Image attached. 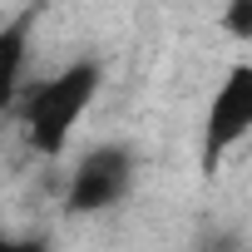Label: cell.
Returning <instances> with one entry per match:
<instances>
[{
    "instance_id": "7a4b0ae2",
    "label": "cell",
    "mask_w": 252,
    "mask_h": 252,
    "mask_svg": "<svg viewBox=\"0 0 252 252\" xmlns=\"http://www.w3.org/2000/svg\"><path fill=\"white\" fill-rule=\"evenodd\" d=\"M252 134V60H237L213 99H208V114H203V139H198V168L203 178H213L222 168V158Z\"/></svg>"
},
{
    "instance_id": "277c9868",
    "label": "cell",
    "mask_w": 252,
    "mask_h": 252,
    "mask_svg": "<svg viewBox=\"0 0 252 252\" xmlns=\"http://www.w3.org/2000/svg\"><path fill=\"white\" fill-rule=\"evenodd\" d=\"M30 30H35V10L15 15L0 25V114H5L20 94V79H25V60H30Z\"/></svg>"
},
{
    "instance_id": "3957f363",
    "label": "cell",
    "mask_w": 252,
    "mask_h": 252,
    "mask_svg": "<svg viewBox=\"0 0 252 252\" xmlns=\"http://www.w3.org/2000/svg\"><path fill=\"white\" fill-rule=\"evenodd\" d=\"M134 188V154L119 149V144H104V149H89L79 158V168L69 173L64 183V208L69 213H109L129 198Z\"/></svg>"
},
{
    "instance_id": "52a82bcc",
    "label": "cell",
    "mask_w": 252,
    "mask_h": 252,
    "mask_svg": "<svg viewBox=\"0 0 252 252\" xmlns=\"http://www.w3.org/2000/svg\"><path fill=\"white\" fill-rule=\"evenodd\" d=\"M0 252H10V242H5V237H0Z\"/></svg>"
},
{
    "instance_id": "6da1fadb",
    "label": "cell",
    "mask_w": 252,
    "mask_h": 252,
    "mask_svg": "<svg viewBox=\"0 0 252 252\" xmlns=\"http://www.w3.org/2000/svg\"><path fill=\"white\" fill-rule=\"evenodd\" d=\"M104 84V69L94 60H74L64 64L60 74H50L45 84H35L20 104V119H25V139L40 158H60L64 144L74 139L79 119L89 114L94 94Z\"/></svg>"
},
{
    "instance_id": "8992f818",
    "label": "cell",
    "mask_w": 252,
    "mask_h": 252,
    "mask_svg": "<svg viewBox=\"0 0 252 252\" xmlns=\"http://www.w3.org/2000/svg\"><path fill=\"white\" fill-rule=\"evenodd\" d=\"M10 252H50V247H45V237H15Z\"/></svg>"
},
{
    "instance_id": "5b68a950",
    "label": "cell",
    "mask_w": 252,
    "mask_h": 252,
    "mask_svg": "<svg viewBox=\"0 0 252 252\" xmlns=\"http://www.w3.org/2000/svg\"><path fill=\"white\" fill-rule=\"evenodd\" d=\"M222 35L252 45V0H227L222 5Z\"/></svg>"
}]
</instances>
